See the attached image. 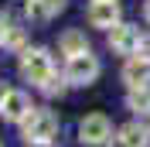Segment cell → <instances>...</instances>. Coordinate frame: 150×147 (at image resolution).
<instances>
[{
  "instance_id": "16",
  "label": "cell",
  "mask_w": 150,
  "mask_h": 147,
  "mask_svg": "<svg viewBox=\"0 0 150 147\" xmlns=\"http://www.w3.org/2000/svg\"><path fill=\"white\" fill-rule=\"evenodd\" d=\"M0 99H4V89H0Z\"/></svg>"
},
{
  "instance_id": "14",
  "label": "cell",
  "mask_w": 150,
  "mask_h": 147,
  "mask_svg": "<svg viewBox=\"0 0 150 147\" xmlns=\"http://www.w3.org/2000/svg\"><path fill=\"white\" fill-rule=\"evenodd\" d=\"M7 38V24H4V14H0V41Z\"/></svg>"
},
{
  "instance_id": "10",
  "label": "cell",
  "mask_w": 150,
  "mask_h": 147,
  "mask_svg": "<svg viewBox=\"0 0 150 147\" xmlns=\"http://www.w3.org/2000/svg\"><path fill=\"white\" fill-rule=\"evenodd\" d=\"M58 48H62V55H82V51H89V45H85V34H79V31H65L62 34V41H58Z\"/></svg>"
},
{
  "instance_id": "4",
  "label": "cell",
  "mask_w": 150,
  "mask_h": 147,
  "mask_svg": "<svg viewBox=\"0 0 150 147\" xmlns=\"http://www.w3.org/2000/svg\"><path fill=\"white\" fill-rule=\"evenodd\" d=\"M109 133H112V127H109V120H106L103 113H92V116H85L82 123H79V137H82V144H89V147L106 144Z\"/></svg>"
},
{
  "instance_id": "6",
  "label": "cell",
  "mask_w": 150,
  "mask_h": 147,
  "mask_svg": "<svg viewBox=\"0 0 150 147\" xmlns=\"http://www.w3.org/2000/svg\"><path fill=\"white\" fill-rule=\"evenodd\" d=\"M109 48L120 51V55H137V51H140V34H137V28L116 24V28L109 31Z\"/></svg>"
},
{
  "instance_id": "9",
  "label": "cell",
  "mask_w": 150,
  "mask_h": 147,
  "mask_svg": "<svg viewBox=\"0 0 150 147\" xmlns=\"http://www.w3.org/2000/svg\"><path fill=\"white\" fill-rule=\"evenodd\" d=\"M65 4H68V0H31L28 14L38 17V21H48V17H55L58 10H65Z\"/></svg>"
},
{
  "instance_id": "3",
  "label": "cell",
  "mask_w": 150,
  "mask_h": 147,
  "mask_svg": "<svg viewBox=\"0 0 150 147\" xmlns=\"http://www.w3.org/2000/svg\"><path fill=\"white\" fill-rule=\"evenodd\" d=\"M99 75V58L89 55V51H82V55H72L68 58V69H65V79L75 86H89Z\"/></svg>"
},
{
  "instance_id": "1",
  "label": "cell",
  "mask_w": 150,
  "mask_h": 147,
  "mask_svg": "<svg viewBox=\"0 0 150 147\" xmlns=\"http://www.w3.org/2000/svg\"><path fill=\"white\" fill-rule=\"evenodd\" d=\"M55 69H51V55H48L45 48H28L24 55H21V75L34 86H48L55 79Z\"/></svg>"
},
{
  "instance_id": "12",
  "label": "cell",
  "mask_w": 150,
  "mask_h": 147,
  "mask_svg": "<svg viewBox=\"0 0 150 147\" xmlns=\"http://www.w3.org/2000/svg\"><path fill=\"white\" fill-rule=\"evenodd\" d=\"M130 110L150 113V89H133V92H130Z\"/></svg>"
},
{
  "instance_id": "15",
  "label": "cell",
  "mask_w": 150,
  "mask_h": 147,
  "mask_svg": "<svg viewBox=\"0 0 150 147\" xmlns=\"http://www.w3.org/2000/svg\"><path fill=\"white\" fill-rule=\"evenodd\" d=\"M143 17L150 21V0H147V4H143Z\"/></svg>"
},
{
  "instance_id": "13",
  "label": "cell",
  "mask_w": 150,
  "mask_h": 147,
  "mask_svg": "<svg viewBox=\"0 0 150 147\" xmlns=\"http://www.w3.org/2000/svg\"><path fill=\"white\" fill-rule=\"evenodd\" d=\"M109 147H130V144H126V140H120V137H112V140H109Z\"/></svg>"
},
{
  "instance_id": "2",
  "label": "cell",
  "mask_w": 150,
  "mask_h": 147,
  "mask_svg": "<svg viewBox=\"0 0 150 147\" xmlns=\"http://www.w3.org/2000/svg\"><path fill=\"white\" fill-rule=\"evenodd\" d=\"M58 133V120L51 110H31L24 120V140L28 144H51Z\"/></svg>"
},
{
  "instance_id": "11",
  "label": "cell",
  "mask_w": 150,
  "mask_h": 147,
  "mask_svg": "<svg viewBox=\"0 0 150 147\" xmlns=\"http://www.w3.org/2000/svg\"><path fill=\"white\" fill-rule=\"evenodd\" d=\"M120 140H126L130 147H147V133H143L137 123H126V127L120 130Z\"/></svg>"
},
{
  "instance_id": "8",
  "label": "cell",
  "mask_w": 150,
  "mask_h": 147,
  "mask_svg": "<svg viewBox=\"0 0 150 147\" xmlns=\"http://www.w3.org/2000/svg\"><path fill=\"white\" fill-rule=\"evenodd\" d=\"M123 79H126L130 89H147L150 86V58L133 55L130 62H126V69H123Z\"/></svg>"
},
{
  "instance_id": "7",
  "label": "cell",
  "mask_w": 150,
  "mask_h": 147,
  "mask_svg": "<svg viewBox=\"0 0 150 147\" xmlns=\"http://www.w3.org/2000/svg\"><path fill=\"white\" fill-rule=\"evenodd\" d=\"M89 24L92 28H116L120 24V4L116 0H96L89 7Z\"/></svg>"
},
{
  "instance_id": "5",
  "label": "cell",
  "mask_w": 150,
  "mask_h": 147,
  "mask_svg": "<svg viewBox=\"0 0 150 147\" xmlns=\"http://www.w3.org/2000/svg\"><path fill=\"white\" fill-rule=\"evenodd\" d=\"M0 113H4V120H10V123L28 120V113H31V99H28V92H21V89H7V92H4V99H0Z\"/></svg>"
}]
</instances>
